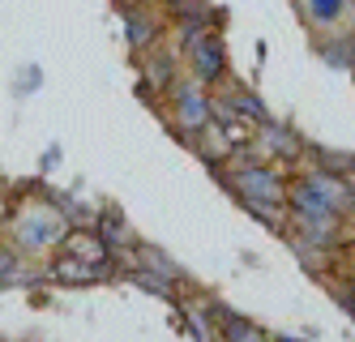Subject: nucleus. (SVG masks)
I'll return each instance as SVG.
<instances>
[{
  "instance_id": "1",
  "label": "nucleus",
  "mask_w": 355,
  "mask_h": 342,
  "mask_svg": "<svg viewBox=\"0 0 355 342\" xmlns=\"http://www.w3.org/2000/svg\"><path fill=\"white\" fill-rule=\"evenodd\" d=\"M64 235H69V223H64L60 210L47 201L43 176H39V189L13 201V214H9L5 231H0V240H9L21 257H31V261H47L64 244Z\"/></svg>"
},
{
  "instance_id": "2",
  "label": "nucleus",
  "mask_w": 355,
  "mask_h": 342,
  "mask_svg": "<svg viewBox=\"0 0 355 342\" xmlns=\"http://www.w3.org/2000/svg\"><path fill=\"white\" fill-rule=\"evenodd\" d=\"M155 112H159V120L175 133V142H180V146H189V142L201 133V128L214 120L210 90H206V86H197L189 73H184V77H180V82H175L167 94H163V103H159Z\"/></svg>"
},
{
  "instance_id": "3",
  "label": "nucleus",
  "mask_w": 355,
  "mask_h": 342,
  "mask_svg": "<svg viewBox=\"0 0 355 342\" xmlns=\"http://www.w3.org/2000/svg\"><path fill=\"white\" fill-rule=\"evenodd\" d=\"M137 99H146V108H159L163 103V94L184 77V56L175 51V43L171 39H163V43H155L150 51H141L137 56Z\"/></svg>"
},
{
  "instance_id": "4",
  "label": "nucleus",
  "mask_w": 355,
  "mask_h": 342,
  "mask_svg": "<svg viewBox=\"0 0 355 342\" xmlns=\"http://www.w3.org/2000/svg\"><path fill=\"white\" fill-rule=\"evenodd\" d=\"M210 108H214L218 124H248V128H257V124H266L274 116L266 108V99L252 86H244L240 77H227L218 90H210Z\"/></svg>"
},
{
  "instance_id": "5",
  "label": "nucleus",
  "mask_w": 355,
  "mask_h": 342,
  "mask_svg": "<svg viewBox=\"0 0 355 342\" xmlns=\"http://www.w3.org/2000/svg\"><path fill=\"white\" fill-rule=\"evenodd\" d=\"M184 73L193 77L197 86L218 90L227 77H232V56H227V39H223V26L206 31L189 51H184Z\"/></svg>"
},
{
  "instance_id": "6",
  "label": "nucleus",
  "mask_w": 355,
  "mask_h": 342,
  "mask_svg": "<svg viewBox=\"0 0 355 342\" xmlns=\"http://www.w3.org/2000/svg\"><path fill=\"white\" fill-rule=\"evenodd\" d=\"M252 150H257L261 159H270V163H278V167L295 171V167L304 163V154H309V137H300L295 124L270 116L266 124L252 128Z\"/></svg>"
},
{
  "instance_id": "7",
  "label": "nucleus",
  "mask_w": 355,
  "mask_h": 342,
  "mask_svg": "<svg viewBox=\"0 0 355 342\" xmlns=\"http://www.w3.org/2000/svg\"><path fill=\"white\" fill-rule=\"evenodd\" d=\"M120 31H124L129 56L137 60L141 51H150L155 43L167 39V13H163V5H155V0H141V5L120 9Z\"/></svg>"
},
{
  "instance_id": "8",
  "label": "nucleus",
  "mask_w": 355,
  "mask_h": 342,
  "mask_svg": "<svg viewBox=\"0 0 355 342\" xmlns=\"http://www.w3.org/2000/svg\"><path fill=\"white\" fill-rule=\"evenodd\" d=\"M295 17L309 26L313 35H329V31H343V26L355 17L351 0H291Z\"/></svg>"
},
{
  "instance_id": "9",
  "label": "nucleus",
  "mask_w": 355,
  "mask_h": 342,
  "mask_svg": "<svg viewBox=\"0 0 355 342\" xmlns=\"http://www.w3.org/2000/svg\"><path fill=\"white\" fill-rule=\"evenodd\" d=\"M94 235H98V240H103V248H107L112 257H124V253H133V248L141 244V235L133 231L129 214H124L120 205H103V210H98Z\"/></svg>"
},
{
  "instance_id": "10",
  "label": "nucleus",
  "mask_w": 355,
  "mask_h": 342,
  "mask_svg": "<svg viewBox=\"0 0 355 342\" xmlns=\"http://www.w3.org/2000/svg\"><path fill=\"white\" fill-rule=\"evenodd\" d=\"M210 312H214V330H218V342H270V330L261 321L244 317L232 304L223 300H210Z\"/></svg>"
},
{
  "instance_id": "11",
  "label": "nucleus",
  "mask_w": 355,
  "mask_h": 342,
  "mask_svg": "<svg viewBox=\"0 0 355 342\" xmlns=\"http://www.w3.org/2000/svg\"><path fill=\"white\" fill-rule=\"evenodd\" d=\"M304 163L309 167H317V171H325V176H347L351 167H355V150L351 146H325V142H309V154H304Z\"/></svg>"
},
{
  "instance_id": "12",
  "label": "nucleus",
  "mask_w": 355,
  "mask_h": 342,
  "mask_svg": "<svg viewBox=\"0 0 355 342\" xmlns=\"http://www.w3.org/2000/svg\"><path fill=\"white\" fill-rule=\"evenodd\" d=\"M163 13H167V26L171 22H201V26H223V9L214 0H159Z\"/></svg>"
},
{
  "instance_id": "13",
  "label": "nucleus",
  "mask_w": 355,
  "mask_h": 342,
  "mask_svg": "<svg viewBox=\"0 0 355 342\" xmlns=\"http://www.w3.org/2000/svg\"><path fill=\"white\" fill-rule=\"evenodd\" d=\"M133 266H141V270H150V274H163V278H171V282H189V274H184V266L175 261L171 253H163L159 244H137L133 248Z\"/></svg>"
},
{
  "instance_id": "14",
  "label": "nucleus",
  "mask_w": 355,
  "mask_h": 342,
  "mask_svg": "<svg viewBox=\"0 0 355 342\" xmlns=\"http://www.w3.org/2000/svg\"><path fill=\"white\" fill-rule=\"evenodd\" d=\"M313 51H317V60H321L325 69L347 73V69H351V43H347V26H343V31H329V35H313Z\"/></svg>"
},
{
  "instance_id": "15",
  "label": "nucleus",
  "mask_w": 355,
  "mask_h": 342,
  "mask_svg": "<svg viewBox=\"0 0 355 342\" xmlns=\"http://www.w3.org/2000/svg\"><path fill=\"white\" fill-rule=\"evenodd\" d=\"M124 278H129V282L137 287V291L159 296V300H167V304H175V300L184 296V287H189V282H171V278H163V274H150V270H141V266H133Z\"/></svg>"
},
{
  "instance_id": "16",
  "label": "nucleus",
  "mask_w": 355,
  "mask_h": 342,
  "mask_svg": "<svg viewBox=\"0 0 355 342\" xmlns=\"http://www.w3.org/2000/svg\"><path fill=\"white\" fill-rule=\"evenodd\" d=\"M321 287L329 291V300H334V308L343 312V317H347L351 325H355V278H351V274H347V270L338 266L334 274H325V278H321Z\"/></svg>"
},
{
  "instance_id": "17",
  "label": "nucleus",
  "mask_w": 355,
  "mask_h": 342,
  "mask_svg": "<svg viewBox=\"0 0 355 342\" xmlns=\"http://www.w3.org/2000/svg\"><path fill=\"white\" fill-rule=\"evenodd\" d=\"M64 253H73V257H82V261H107L112 253L103 248V240H98V235L90 231V227H69V235H64V244H60Z\"/></svg>"
},
{
  "instance_id": "18",
  "label": "nucleus",
  "mask_w": 355,
  "mask_h": 342,
  "mask_svg": "<svg viewBox=\"0 0 355 342\" xmlns=\"http://www.w3.org/2000/svg\"><path fill=\"white\" fill-rule=\"evenodd\" d=\"M236 205L244 210L252 223H261L266 231H274V235L287 231V205L283 201H236Z\"/></svg>"
},
{
  "instance_id": "19",
  "label": "nucleus",
  "mask_w": 355,
  "mask_h": 342,
  "mask_svg": "<svg viewBox=\"0 0 355 342\" xmlns=\"http://www.w3.org/2000/svg\"><path fill=\"white\" fill-rule=\"evenodd\" d=\"M31 257H21L9 240H0V287H13V278L21 274V266H26Z\"/></svg>"
},
{
  "instance_id": "20",
  "label": "nucleus",
  "mask_w": 355,
  "mask_h": 342,
  "mask_svg": "<svg viewBox=\"0 0 355 342\" xmlns=\"http://www.w3.org/2000/svg\"><path fill=\"white\" fill-rule=\"evenodd\" d=\"M39 86H43V69L39 65H21L17 77H13V99H31Z\"/></svg>"
},
{
  "instance_id": "21",
  "label": "nucleus",
  "mask_w": 355,
  "mask_h": 342,
  "mask_svg": "<svg viewBox=\"0 0 355 342\" xmlns=\"http://www.w3.org/2000/svg\"><path fill=\"white\" fill-rule=\"evenodd\" d=\"M60 159H64V150H60V146L52 142V146L43 150V159H39V171H43V176H52V171L60 167Z\"/></svg>"
},
{
  "instance_id": "22",
  "label": "nucleus",
  "mask_w": 355,
  "mask_h": 342,
  "mask_svg": "<svg viewBox=\"0 0 355 342\" xmlns=\"http://www.w3.org/2000/svg\"><path fill=\"white\" fill-rule=\"evenodd\" d=\"M9 214H13V193H9V184L0 180V231H5V223H9Z\"/></svg>"
},
{
  "instance_id": "23",
  "label": "nucleus",
  "mask_w": 355,
  "mask_h": 342,
  "mask_svg": "<svg viewBox=\"0 0 355 342\" xmlns=\"http://www.w3.org/2000/svg\"><path fill=\"white\" fill-rule=\"evenodd\" d=\"M343 270L355 278V244H347V248H343Z\"/></svg>"
},
{
  "instance_id": "24",
  "label": "nucleus",
  "mask_w": 355,
  "mask_h": 342,
  "mask_svg": "<svg viewBox=\"0 0 355 342\" xmlns=\"http://www.w3.org/2000/svg\"><path fill=\"white\" fill-rule=\"evenodd\" d=\"M270 342H309L304 334H270Z\"/></svg>"
},
{
  "instance_id": "25",
  "label": "nucleus",
  "mask_w": 355,
  "mask_h": 342,
  "mask_svg": "<svg viewBox=\"0 0 355 342\" xmlns=\"http://www.w3.org/2000/svg\"><path fill=\"white\" fill-rule=\"evenodd\" d=\"M343 184H347V193H351V197H355V167H351V171H347V176H343Z\"/></svg>"
},
{
  "instance_id": "26",
  "label": "nucleus",
  "mask_w": 355,
  "mask_h": 342,
  "mask_svg": "<svg viewBox=\"0 0 355 342\" xmlns=\"http://www.w3.org/2000/svg\"><path fill=\"white\" fill-rule=\"evenodd\" d=\"M347 43H351V65H355V26H347Z\"/></svg>"
},
{
  "instance_id": "27",
  "label": "nucleus",
  "mask_w": 355,
  "mask_h": 342,
  "mask_svg": "<svg viewBox=\"0 0 355 342\" xmlns=\"http://www.w3.org/2000/svg\"><path fill=\"white\" fill-rule=\"evenodd\" d=\"M347 73H351V86H355V65H351V69H347Z\"/></svg>"
},
{
  "instance_id": "28",
  "label": "nucleus",
  "mask_w": 355,
  "mask_h": 342,
  "mask_svg": "<svg viewBox=\"0 0 355 342\" xmlns=\"http://www.w3.org/2000/svg\"><path fill=\"white\" fill-rule=\"evenodd\" d=\"M0 342H9V338H0Z\"/></svg>"
},
{
  "instance_id": "29",
  "label": "nucleus",
  "mask_w": 355,
  "mask_h": 342,
  "mask_svg": "<svg viewBox=\"0 0 355 342\" xmlns=\"http://www.w3.org/2000/svg\"><path fill=\"white\" fill-rule=\"evenodd\" d=\"M351 5H355V0H351Z\"/></svg>"
}]
</instances>
